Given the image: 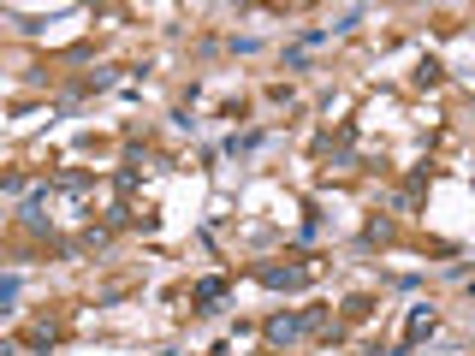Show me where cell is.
<instances>
[{"label": "cell", "mask_w": 475, "mask_h": 356, "mask_svg": "<svg viewBox=\"0 0 475 356\" xmlns=\"http://www.w3.org/2000/svg\"><path fill=\"white\" fill-rule=\"evenodd\" d=\"M428 333H434V315L416 309V315H410V345H416V338H428Z\"/></svg>", "instance_id": "cell-2"}, {"label": "cell", "mask_w": 475, "mask_h": 356, "mask_svg": "<svg viewBox=\"0 0 475 356\" xmlns=\"http://www.w3.org/2000/svg\"><path fill=\"white\" fill-rule=\"evenodd\" d=\"M261 285H303V267H261Z\"/></svg>", "instance_id": "cell-1"}, {"label": "cell", "mask_w": 475, "mask_h": 356, "mask_svg": "<svg viewBox=\"0 0 475 356\" xmlns=\"http://www.w3.org/2000/svg\"><path fill=\"white\" fill-rule=\"evenodd\" d=\"M220 291H226V285H220V279H208V285H196V303H220Z\"/></svg>", "instance_id": "cell-3"}]
</instances>
